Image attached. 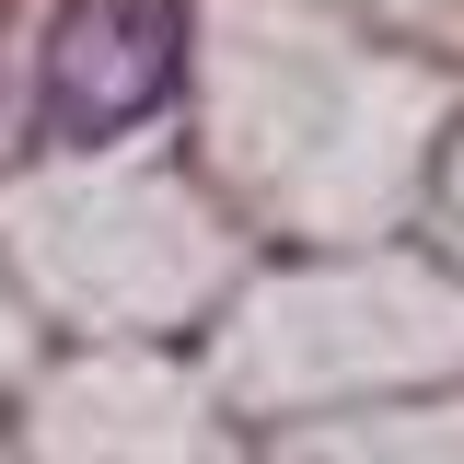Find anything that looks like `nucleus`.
I'll return each mask as SVG.
<instances>
[{
  "mask_svg": "<svg viewBox=\"0 0 464 464\" xmlns=\"http://www.w3.org/2000/svg\"><path fill=\"white\" fill-rule=\"evenodd\" d=\"M163 93H174V12L163 0H70L47 24V82H35L47 140H70V151L128 140Z\"/></svg>",
  "mask_w": 464,
  "mask_h": 464,
  "instance_id": "nucleus-1",
  "label": "nucleus"
}]
</instances>
